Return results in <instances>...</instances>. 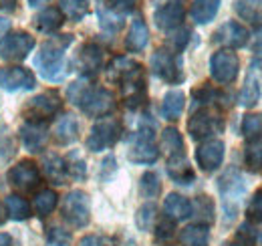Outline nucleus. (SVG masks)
<instances>
[{"instance_id": "nucleus-27", "label": "nucleus", "mask_w": 262, "mask_h": 246, "mask_svg": "<svg viewBox=\"0 0 262 246\" xmlns=\"http://www.w3.org/2000/svg\"><path fill=\"white\" fill-rule=\"evenodd\" d=\"M260 95H262L260 79H258V75L254 73V67H252V71L246 75V79H244V85H242V89H240V95H238V103H240L242 107L250 109V107H254V105L260 101Z\"/></svg>"}, {"instance_id": "nucleus-39", "label": "nucleus", "mask_w": 262, "mask_h": 246, "mask_svg": "<svg viewBox=\"0 0 262 246\" xmlns=\"http://www.w3.org/2000/svg\"><path fill=\"white\" fill-rule=\"evenodd\" d=\"M57 200L59 196L53 190H40L34 198V212L38 216H49L57 208Z\"/></svg>"}, {"instance_id": "nucleus-53", "label": "nucleus", "mask_w": 262, "mask_h": 246, "mask_svg": "<svg viewBox=\"0 0 262 246\" xmlns=\"http://www.w3.org/2000/svg\"><path fill=\"white\" fill-rule=\"evenodd\" d=\"M0 246H16V244H14L12 236H8V234H0Z\"/></svg>"}, {"instance_id": "nucleus-32", "label": "nucleus", "mask_w": 262, "mask_h": 246, "mask_svg": "<svg viewBox=\"0 0 262 246\" xmlns=\"http://www.w3.org/2000/svg\"><path fill=\"white\" fill-rule=\"evenodd\" d=\"M182 246H210V228L208 224H192L180 232Z\"/></svg>"}, {"instance_id": "nucleus-56", "label": "nucleus", "mask_w": 262, "mask_h": 246, "mask_svg": "<svg viewBox=\"0 0 262 246\" xmlns=\"http://www.w3.org/2000/svg\"><path fill=\"white\" fill-rule=\"evenodd\" d=\"M49 0H29V6H33V8H36V6H40V4H47Z\"/></svg>"}, {"instance_id": "nucleus-45", "label": "nucleus", "mask_w": 262, "mask_h": 246, "mask_svg": "<svg viewBox=\"0 0 262 246\" xmlns=\"http://www.w3.org/2000/svg\"><path fill=\"white\" fill-rule=\"evenodd\" d=\"M190 34H192V32L188 31V29H178V31H173V34H171L169 40H167V49H171L173 53H182V51L188 47V43H190Z\"/></svg>"}, {"instance_id": "nucleus-2", "label": "nucleus", "mask_w": 262, "mask_h": 246, "mask_svg": "<svg viewBox=\"0 0 262 246\" xmlns=\"http://www.w3.org/2000/svg\"><path fill=\"white\" fill-rule=\"evenodd\" d=\"M67 97L73 105H77L89 117H107L115 109V97L105 87H95L89 79H79L69 85Z\"/></svg>"}, {"instance_id": "nucleus-10", "label": "nucleus", "mask_w": 262, "mask_h": 246, "mask_svg": "<svg viewBox=\"0 0 262 246\" xmlns=\"http://www.w3.org/2000/svg\"><path fill=\"white\" fill-rule=\"evenodd\" d=\"M238 73H240V59L234 51L222 49L210 57V75L216 83L230 85L238 79Z\"/></svg>"}, {"instance_id": "nucleus-26", "label": "nucleus", "mask_w": 262, "mask_h": 246, "mask_svg": "<svg viewBox=\"0 0 262 246\" xmlns=\"http://www.w3.org/2000/svg\"><path fill=\"white\" fill-rule=\"evenodd\" d=\"M97 16H99V27L109 34H115L123 29L125 25V14L115 10L113 6H105L103 2H99L97 6Z\"/></svg>"}, {"instance_id": "nucleus-40", "label": "nucleus", "mask_w": 262, "mask_h": 246, "mask_svg": "<svg viewBox=\"0 0 262 246\" xmlns=\"http://www.w3.org/2000/svg\"><path fill=\"white\" fill-rule=\"evenodd\" d=\"M14 155H16V144H14V137H12V133H10L8 125L0 123V163L10 161Z\"/></svg>"}, {"instance_id": "nucleus-20", "label": "nucleus", "mask_w": 262, "mask_h": 246, "mask_svg": "<svg viewBox=\"0 0 262 246\" xmlns=\"http://www.w3.org/2000/svg\"><path fill=\"white\" fill-rule=\"evenodd\" d=\"M147 43H149V29L141 16H135L125 36V49L129 53H141L147 47Z\"/></svg>"}, {"instance_id": "nucleus-9", "label": "nucleus", "mask_w": 262, "mask_h": 246, "mask_svg": "<svg viewBox=\"0 0 262 246\" xmlns=\"http://www.w3.org/2000/svg\"><path fill=\"white\" fill-rule=\"evenodd\" d=\"M121 137V121L115 117H103L99 119L87 137V150H91L93 154L105 152L111 146H115Z\"/></svg>"}, {"instance_id": "nucleus-21", "label": "nucleus", "mask_w": 262, "mask_h": 246, "mask_svg": "<svg viewBox=\"0 0 262 246\" xmlns=\"http://www.w3.org/2000/svg\"><path fill=\"white\" fill-rule=\"evenodd\" d=\"M79 131H81V125L77 121V117L73 113H65L55 125V139L59 146H71L79 139Z\"/></svg>"}, {"instance_id": "nucleus-54", "label": "nucleus", "mask_w": 262, "mask_h": 246, "mask_svg": "<svg viewBox=\"0 0 262 246\" xmlns=\"http://www.w3.org/2000/svg\"><path fill=\"white\" fill-rule=\"evenodd\" d=\"M8 31H10V20H6V18H2V16H0V36H2V34H6Z\"/></svg>"}, {"instance_id": "nucleus-22", "label": "nucleus", "mask_w": 262, "mask_h": 246, "mask_svg": "<svg viewBox=\"0 0 262 246\" xmlns=\"http://www.w3.org/2000/svg\"><path fill=\"white\" fill-rule=\"evenodd\" d=\"M167 176L180 186H192L196 180V174L188 161L186 155L182 157H173V159H167Z\"/></svg>"}, {"instance_id": "nucleus-48", "label": "nucleus", "mask_w": 262, "mask_h": 246, "mask_svg": "<svg viewBox=\"0 0 262 246\" xmlns=\"http://www.w3.org/2000/svg\"><path fill=\"white\" fill-rule=\"evenodd\" d=\"M117 172V159L115 155H107L103 161H101V168H99V180L101 182H109Z\"/></svg>"}, {"instance_id": "nucleus-24", "label": "nucleus", "mask_w": 262, "mask_h": 246, "mask_svg": "<svg viewBox=\"0 0 262 246\" xmlns=\"http://www.w3.org/2000/svg\"><path fill=\"white\" fill-rule=\"evenodd\" d=\"M184 107H186V95L180 91V89H171L164 95V101H162V117L167 121H178L184 113Z\"/></svg>"}, {"instance_id": "nucleus-25", "label": "nucleus", "mask_w": 262, "mask_h": 246, "mask_svg": "<svg viewBox=\"0 0 262 246\" xmlns=\"http://www.w3.org/2000/svg\"><path fill=\"white\" fill-rule=\"evenodd\" d=\"M164 212L173 222L188 220L192 216V202L188 198H184L182 194H169L164 200Z\"/></svg>"}, {"instance_id": "nucleus-14", "label": "nucleus", "mask_w": 262, "mask_h": 246, "mask_svg": "<svg viewBox=\"0 0 262 246\" xmlns=\"http://www.w3.org/2000/svg\"><path fill=\"white\" fill-rule=\"evenodd\" d=\"M8 184L25 194L34 192L40 186V172L33 161H20L8 170Z\"/></svg>"}, {"instance_id": "nucleus-7", "label": "nucleus", "mask_w": 262, "mask_h": 246, "mask_svg": "<svg viewBox=\"0 0 262 246\" xmlns=\"http://www.w3.org/2000/svg\"><path fill=\"white\" fill-rule=\"evenodd\" d=\"M151 71L156 77H160L167 85H180L186 79L184 73V63H182V55L173 53L171 49L162 47L151 55Z\"/></svg>"}, {"instance_id": "nucleus-42", "label": "nucleus", "mask_w": 262, "mask_h": 246, "mask_svg": "<svg viewBox=\"0 0 262 246\" xmlns=\"http://www.w3.org/2000/svg\"><path fill=\"white\" fill-rule=\"evenodd\" d=\"M139 192L143 198H158L162 192V182L156 172H145L139 180Z\"/></svg>"}, {"instance_id": "nucleus-55", "label": "nucleus", "mask_w": 262, "mask_h": 246, "mask_svg": "<svg viewBox=\"0 0 262 246\" xmlns=\"http://www.w3.org/2000/svg\"><path fill=\"white\" fill-rule=\"evenodd\" d=\"M224 246H250V244H246V242H242L240 238H234V240H230V242H226Z\"/></svg>"}, {"instance_id": "nucleus-16", "label": "nucleus", "mask_w": 262, "mask_h": 246, "mask_svg": "<svg viewBox=\"0 0 262 246\" xmlns=\"http://www.w3.org/2000/svg\"><path fill=\"white\" fill-rule=\"evenodd\" d=\"M224 155H226V146L222 139H206L196 150V161L206 174H212L222 166Z\"/></svg>"}, {"instance_id": "nucleus-58", "label": "nucleus", "mask_w": 262, "mask_h": 246, "mask_svg": "<svg viewBox=\"0 0 262 246\" xmlns=\"http://www.w3.org/2000/svg\"><path fill=\"white\" fill-rule=\"evenodd\" d=\"M260 246H262V234H260Z\"/></svg>"}, {"instance_id": "nucleus-18", "label": "nucleus", "mask_w": 262, "mask_h": 246, "mask_svg": "<svg viewBox=\"0 0 262 246\" xmlns=\"http://www.w3.org/2000/svg\"><path fill=\"white\" fill-rule=\"evenodd\" d=\"M103 61H105V53L95 43L83 45L79 55H77V67H79V71L83 73L85 79L97 75L99 71H101V67H103Z\"/></svg>"}, {"instance_id": "nucleus-5", "label": "nucleus", "mask_w": 262, "mask_h": 246, "mask_svg": "<svg viewBox=\"0 0 262 246\" xmlns=\"http://www.w3.org/2000/svg\"><path fill=\"white\" fill-rule=\"evenodd\" d=\"M156 123L149 119H141V125L137 127V131L131 135V146L127 150V157L131 163L137 166H151L158 161L160 150L154 141L156 137Z\"/></svg>"}, {"instance_id": "nucleus-28", "label": "nucleus", "mask_w": 262, "mask_h": 246, "mask_svg": "<svg viewBox=\"0 0 262 246\" xmlns=\"http://www.w3.org/2000/svg\"><path fill=\"white\" fill-rule=\"evenodd\" d=\"M63 23H65L63 12H61L59 8H53V6L40 10V12L34 16V27H36V31L45 32V34L57 32L63 27Z\"/></svg>"}, {"instance_id": "nucleus-38", "label": "nucleus", "mask_w": 262, "mask_h": 246, "mask_svg": "<svg viewBox=\"0 0 262 246\" xmlns=\"http://www.w3.org/2000/svg\"><path fill=\"white\" fill-rule=\"evenodd\" d=\"M192 216H198V224H210L214 220V202L210 196H198L192 202Z\"/></svg>"}, {"instance_id": "nucleus-52", "label": "nucleus", "mask_w": 262, "mask_h": 246, "mask_svg": "<svg viewBox=\"0 0 262 246\" xmlns=\"http://www.w3.org/2000/svg\"><path fill=\"white\" fill-rule=\"evenodd\" d=\"M252 51H254L256 55H262V29H258V32H256V38H254Z\"/></svg>"}, {"instance_id": "nucleus-3", "label": "nucleus", "mask_w": 262, "mask_h": 246, "mask_svg": "<svg viewBox=\"0 0 262 246\" xmlns=\"http://www.w3.org/2000/svg\"><path fill=\"white\" fill-rule=\"evenodd\" d=\"M71 45L73 34H57L40 45V51L34 57V67L38 69L42 79L57 83L65 77V55Z\"/></svg>"}, {"instance_id": "nucleus-13", "label": "nucleus", "mask_w": 262, "mask_h": 246, "mask_svg": "<svg viewBox=\"0 0 262 246\" xmlns=\"http://www.w3.org/2000/svg\"><path fill=\"white\" fill-rule=\"evenodd\" d=\"M184 16H186V2L184 0H165L156 10L154 20H156V27L162 32H173L182 27Z\"/></svg>"}, {"instance_id": "nucleus-34", "label": "nucleus", "mask_w": 262, "mask_h": 246, "mask_svg": "<svg viewBox=\"0 0 262 246\" xmlns=\"http://www.w3.org/2000/svg\"><path fill=\"white\" fill-rule=\"evenodd\" d=\"M61 12L73 23H81L89 14V0H59Z\"/></svg>"}, {"instance_id": "nucleus-57", "label": "nucleus", "mask_w": 262, "mask_h": 246, "mask_svg": "<svg viewBox=\"0 0 262 246\" xmlns=\"http://www.w3.org/2000/svg\"><path fill=\"white\" fill-rule=\"evenodd\" d=\"M4 222V214H2V208H0V224Z\"/></svg>"}, {"instance_id": "nucleus-1", "label": "nucleus", "mask_w": 262, "mask_h": 246, "mask_svg": "<svg viewBox=\"0 0 262 246\" xmlns=\"http://www.w3.org/2000/svg\"><path fill=\"white\" fill-rule=\"evenodd\" d=\"M109 79L119 85L125 107L137 109L143 105L147 87H145V73L139 63L127 57H117L109 65Z\"/></svg>"}, {"instance_id": "nucleus-33", "label": "nucleus", "mask_w": 262, "mask_h": 246, "mask_svg": "<svg viewBox=\"0 0 262 246\" xmlns=\"http://www.w3.org/2000/svg\"><path fill=\"white\" fill-rule=\"evenodd\" d=\"M222 99H224V95L218 89H214L210 85H204V87H200V89L192 93V109L194 111L200 109V107H216L218 109Z\"/></svg>"}, {"instance_id": "nucleus-36", "label": "nucleus", "mask_w": 262, "mask_h": 246, "mask_svg": "<svg viewBox=\"0 0 262 246\" xmlns=\"http://www.w3.org/2000/svg\"><path fill=\"white\" fill-rule=\"evenodd\" d=\"M6 212H8V216H10L12 220L20 222V220H27V218L31 216V204H29L23 196L10 194V196L6 198Z\"/></svg>"}, {"instance_id": "nucleus-8", "label": "nucleus", "mask_w": 262, "mask_h": 246, "mask_svg": "<svg viewBox=\"0 0 262 246\" xmlns=\"http://www.w3.org/2000/svg\"><path fill=\"white\" fill-rule=\"evenodd\" d=\"M61 214L65 222L73 228H85L91 220V200L83 190H73L63 198Z\"/></svg>"}, {"instance_id": "nucleus-43", "label": "nucleus", "mask_w": 262, "mask_h": 246, "mask_svg": "<svg viewBox=\"0 0 262 246\" xmlns=\"http://www.w3.org/2000/svg\"><path fill=\"white\" fill-rule=\"evenodd\" d=\"M156 218H158L156 204H143L135 214V224H137V228L141 232H149L154 228V224H156Z\"/></svg>"}, {"instance_id": "nucleus-31", "label": "nucleus", "mask_w": 262, "mask_h": 246, "mask_svg": "<svg viewBox=\"0 0 262 246\" xmlns=\"http://www.w3.org/2000/svg\"><path fill=\"white\" fill-rule=\"evenodd\" d=\"M222 0H194L192 2V20L196 25H208L216 18Z\"/></svg>"}, {"instance_id": "nucleus-23", "label": "nucleus", "mask_w": 262, "mask_h": 246, "mask_svg": "<svg viewBox=\"0 0 262 246\" xmlns=\"http://www.w3.org/2000/svg\"><path fill=\"white\" fill-rule=\"evenodd\" d=\"M234 12L250 27L262 29V0H236Z\"/></svg>"}, {"instance_id": "nucleus-17", "label": "nucleus", "mask_w": 262, "mask_h": 246, "mask_svg": "<svg viewBox=\"0 0 262 246\" xmlns=\"http://www.w3.org/2000/svg\"><path fill=\"white\" fill-rule=\"evenodd\" d=\"M248 38H250V34L246 31V27H242L236 20L224 23L218 31L212 34V43L214 45H220V47H226L228 51L246 47L248 45Z\"/></svg>"}, {"instance_id": "nucleus-37", "label": "nucleus", "mask_w": 262, "mask_h": 246, "mask_svg": "<svg viewBox=\"0 0 262 246\" xmlns=\"http://www.w3.org/2000/svg\"><path fill=\"white\" fill-rule=\"evenodd\" d=\"M244 166L248 172L258 174L262 170V141H248L244 148Z\"/></svg>"}, {"instance_id": "nucleus-51", "label": "nucleus", "mask_w": 262, "mask_h": 246, "mask_svg": "<svg viewBox=\"0 0 262 246\" xmlns=\"http://www.w3.org/2000/svg\"><path fill=\"white\" fill-rule=\"evenodd\" d=\"M18 0H0V10L2 12H14Z\"/></svg>"}, {"instance_id": "nucleus-41", "label": "nucleus", "mask_w": 262, "mask_h": 246, "mask_svg": "<svg viewBox=\"0 0 262 246\" xmlns=\"http://www.w3.org/2000/svg\"><path fill=\"white\" fill-rule=\"evenodd\" d=\"M65 166H67V176L73 178V180H79L83 182L87 178V166H85V159L79 155V152H71L65 157Z\"/></svg>"}, {"instance_id": "nucleus-46", "label": "nucleus", "mask_w": 262, "mask_h": 246, "mask_svg": "<svg viewBox=\"0 0 262 246\" xmlns=\"http://www.w3.org/2000/svg\"><path fill=\"white\" fill-rule=\"evenodd\" d=\"M47 240L51 246H71V234L59 226H53L47 232Z\"/></svg>"}, {"instance_id": "nucleus-50", "label": "nucleus", "mask_w": 262, "mask_h": 246, "mask_svg": "<svg viewBox=\"0 0 262 246\" xmlns=\"http://www.w3.org/2000/svg\"><path fill=\"white\" fill-rule=\"evenodd\" d=\"M135 4H137V0H111V6L115 8V10H119V12H131L133 8H135Z\"/></svg>"}, {"instance_id": "nucleus-44", "label": "nucleus", "mask_w": 262, "mask_h": 246, "mask_svg": "<svg viewBox=\"0 0 262 246\" xmlns=\"http://www.w3.org/2000/svg\"><path fill=\"white\" fill-rule=\"evenodd\" d=\"M246 218L250 224H262V188L252 194L246 206Z\"/></svg>"}, {"instance_id": "nucleus-11", "label": "nucleus", "mask_w": 262, "mask_h": 246, "mask_svg": "<svg viewBox=\"0 0 262 246\" xmlns=\"http://www.w3.org/2000/svg\"><path fill=\"white\" fill-rule=\"evenodd\" d=\"M63 107L61 97L55 91H45L33 97L29 105L25 107V115L29 121H42L47 123L51 117H55Z\"/></svg>"}, {"instance_id": "nucleus-35", "label": "nucleus", "mask_w": 262, "mask_h": 246, "mask_svg": "<svg viewBox=\"0 0 262 246\" xmlns=\"http://www.w3.org/2000/svg\"><path fill=\"white\" fill-rule=\"evenodd\" d=\"M242 135L248 141H262V113H246L242 117Z\"/></svg>"}, {"instance_id": "nucleus-4", "label": "nucleus", "mask_w": 262, "mask_h": 246, "mask_svg": "<svg viewBox=\"0 0 262 246\" xmlns=\"http://www.w3.org/2000/svg\"><path fill=\"white\" fill-rule=\"evenodd\" d=\"M218 192L222 196V208H224V222L232 224L238 216L240 200L246 194V180L240 174V170L228 168L220 180H218Z\"/></svg>"}, {"instance_id": "nucleus-49", "label": "nucleus", "mask_w": 262, "mask_h": 246, "mask_svg": "<svg viewBox=\"0 0 262 246\" xmlns=\"http://www.w3.org/2000/svg\"><path fill=\"white\" fill-rule=\"evenodd\" d=\"M79 246H117V242L109 236H101V234H87L81 238Z\"/></svg>"}, {"instance_id": "nucleus-47", "label": "nucleus", "mask_w": 262, "mask_h": 246, "mask_svg": "<svg viewBox=\"0 0 262 246\" xmlns=\"http://www.w3.org/2000/svg\"><path fill=\"white\" fill-rule=\"evenodd\" d=\"M173 230H176V222H173L171 218L164 216V218L158 222V226H156V238L165 242V240H169V238L173 236Z\"/></svg>"}, {"instance_id": "nucleus-19", "label": "nucleus", "mask_w": 262, "mask_h": 246, "mask_svg": "<svg viewBox=\"0 0 262 246\" xmlns=\"http://www.w3.org/2000/svg\"><path fill=\"white\" fill-rule=\"evenodd\" d=\"M47 139H49L47 123L29 121V119L23 123V127H20V141H23V146H25L29 152H33V154L42 152Z\"/></svg>"}, {"instance_id": "nucleus-29", "label": "nucleus", "mask_w": 262, "mask_h": 246, "mask_svg": "<svg viewBox=\"0 0 262 246\" xmlns=\"http://www.w3.org/2000/svg\"><path fill=\"white\" fill-rule=\"evenodd\" d=\"M164 154L167 155V159L173 157H182L186 155V146H184V137L176 127H165L162 133V141H160Z\"/></svg>"}, {"instance_id": "nucleus-6", "label": "nucleus", "mask_w": 262, "mask_h": 246, "mask_svg": "<svg viewBox=\"0 0 262 246\" xmlns=\"http://www.w3.org/2000/svg\"><path fill=\"white\" fill-rule=\"evenodd\" d=\"M224 127H226V123H224L220 109H216V107H200L192 113V117L188 121V133L196 141H202V139L206 141L212 135L222 133Z\"/></svg>"}, {"instance_id": "nucleus-15", "label": "nucleus", "mask_w": 262, "mask_h": 246, "mask_svg": "<svg viewBox=\"0 0 262 246\" xmlns=\"http://www.w3.org/2000/svg\"><path fill=\"white\" fill-rule=\"evenodd\" d=\"M0 87L4 91H31L36 87V79H34L33 71L27 67H4L0 69Z\"/></svg>"}, {"instance_id": "nucleus-12", "label": "nucleus", "mask_w": 262, "mask_h": 246, "mask_svg": "<svg viewBox=\"0 0 262 246\" xmlns=\"http://www.w3.org/2000/svg\"><path fill=\"white\" fill-rule=\"evenodd\" d=\"M34 49V36L25 31L8 32V36L0 43V57L4 61H25Z\"/></svg>"}, {"instance_id": "nucleus-30", "label": "nucleus", "mask_w": 262, "mask_h": 246, "mask_svg": "<svg viewBox=\"0 0 262 246\" xmlns=\"http://www.w3.org/2000/svg\"><path fill=\"white\" fill-rule=\"evenodd\" d=\"M42 170H45L47 178L57 186H63L65 180L69 178V176H67L65 159L57 154H47L42 157Z\"/></svg>"}]
</instances>
